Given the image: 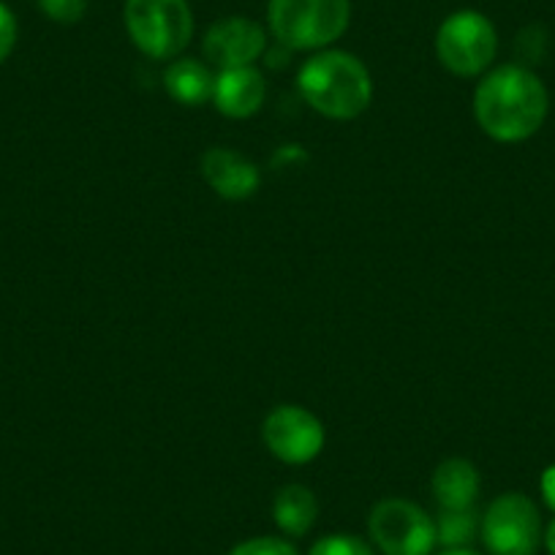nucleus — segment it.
Segmentation results:
<instances>
[{"label":"nucleus","instance_id":"f257e3e1","mask_svg":"<svg viewBox=\"0 0 555 555\" xmlns=\"http://www.w3.org/2000/svg\"><path fill=\"white\" fill-rule=\"evenodd\" d=\"M550 95L542 79L526 66L506 63L485 74L474 90V117L495 142H526L544 126Z\"/></svg>","mask_w":555,"mask_h":555},{"label":"nucleus","instance_id":"f03ea898","mask_svg":"<svg viewBox=\"0 0 555 555\" xmlns=\"http://www.w3.org/2000/svg\"><path fill=\"white\" fill-rule=\"evenodd\" d=\"M302 99L330 120H354L371 106L373 79L360 57L340 50H322L308 57L297 74Z\"/></svg>","mask_w":555,"mask_h":555},{"label":"nucleus","instance_id":"7ed1b4c3","mask_svg":"<svg viewBox=\"0 0 555 555\" xmlns=\"http://www.w3.org/2000/svg\"><path fill=\"white\" fill-rule=\"evenodd\" d=\"M349 0H267V23L286 50H324L349 28Z\"/></svg>","mask_w":555,"mask_h":555},{"label":"nucleus","instance_id":"20e7f679","mask_svg":"<svg viewBox=\"0 0 555 555\" xmlns=\"http://www.w3.org/2000/svg\"><path fill=\"white\" fill-rule=\"evenodd\" d=\"M126 30L137 50L153 61H172L194 36L189 0H126Z\"/></svg>","mask_w":555,"mask_h":555},{"label":"nucleus","instance_id":"39448f33","mask_svg":"<svg viewBox=\"0 0 555 555\" xmlns=\"http://www.w3.org/2000/svg\"><path fill=\"white\" fill-rule=\"evenodd\" d=\"M499 52V34L485 14L455 12L441 23L436 34V55L441 66L455 77H479L488 72Z\"/></svg>","mask_w":555,"mask_h":555},{"label":"nucleus","instance_id":"423d86ee","mask_svg":"<svg viewBox=\"0 0 555 555\" xmlns=\"http://www.w3.org/2000/svg\"><path fill=\"white\" fill-rule=\"evenodd\" d=\"M479 533L490 555H537L542 544V515L522 493H504L488 506Z\"/></svg>","mask_w":555,"mask_h":555},{"label":"nucleus","instance_id":"0eeeda50","mask_svg":"<svg viewBox=\"0 0 555 555\" xmlns=\"http://www.w3.org/2000/svg\"><path fill=\"white\" fill-rule=\"evenodd\" d=\"M373 544L384 555H430L436 542V520L405 499H384L367 520Z\"/></svg>","mask_w":555,"mask_h":555},{"label":"nucleus","instance_id":"6e6552de","mask_svg":"<svg viewBox=\"0 0 555 555\" xmlns=\"http://www.w3.org/2000/svg\"><path fill=\"white\" fill-rule=\"evenodd\" d=\"M261 439L278 461L306 466L324 450V425L302 405H275L261 425Z\"/></svg>","mask_w":555,"mask_h":555},{"label":"nucleus","instance_id":"1a4fd4ad","mask_svg":"<svg viewBox=\"0 0 555 555\" xmlns=\"http://www.w3.org/2000/svg\"><path fill=\"white\" fill-rule=\"evenodd\" d=\"M205 57L216 68H243L254 66L267 50V34L256 20L227 17L210 25L202 41Z\"/></svg>","mask_w":555,"mask_h":555},{"label":"nucleus","instance_id":"9d476101","mask_svg":"<svg viewBox=\"0 0 555 555\" xmlns=\"http://www.w3.org/2000/svg\"><path fill=\"white\" fill-rule=\"evenodd\" d=\"M202 178L221 199L229 202L248 199L261 183L256 164L229 147H210L202 156Z\"/></svg>","mask_w":555,"mask_h":555},{"label":"nucleus","instance_id":"9b49d317","mask_svg":"<svg viewBox=\"0 0 555 555\" xmlns=\"http://www.w3.org/2000/svg\"><path fill=\"white\" fill-rule=\"evenodd\" d=\"M264 99L267 82L254 66L227 68V72L218 74L216 85H212V104L221 115L232 117V120H245V117L256 115Z\"/></svg>","mask_w":555,"mask_h":555},{"label":"nucleus","instance_id":"f8f14e48","mask_svg":"<svg viewBox=\"0 0 555 555\" xmlns=\"http://www.w3.org/2000/svg\"><path fill=\"white\" fill-rule=\"evenodd\" d=\"M436 501L441 509H472L477 504L479 488L482 479L474 463L463 461V457H450V461L439 463L430 479Z\"/></svg>","mask_w":555,"mask_h":555},{"label":"nucleus","instance_id":"ddd939ff","mask_svg":"<svg viewBox=\"0 0 555 555\" xmlns=\"http://www.w3.org/2000/svg\"><path fill=\"white\" fill-rule=\"evenodd\" d=\"M319 517V501L306 485H286L272 501V520L286 537H306Z\"/></svg>","mask_w":555,"mask_h":555},{"label":"nucleus","instance_id":"4468645a","mask_svg":"<svg viewBox=\"0 0 555 555\" xmlns=\"http://www.w3.org/2000/svg\"><path fill=\"white\" fill-rule=\"evenodd\" d=\"M212 85H216V77L210 68L191 57H178L164 74V88L183 106L207 104L212 99Z\"/></svg>","mask_w":555,"mask_h":555},{"label":"nucleus","instance_id":"2eb2a0df","mask_svg":"<svg viewBox=\"0 0 555 555\" xmlns=\"http://www.w3.org/2000/svg\"><path fill=\"white\" fill-rule=\"evenodd\" d=\"M479 531L477 512L472 509H441L439 520H436V542L444 544L447 550L468 547Z\"/></svg>","mask_w":555,"mask_h":555},{"label":"nucleus","instance_id":"dca6fc26","mask_svg":"<svg viewBox=\"0 0 555 555\" xmlns=\"http://www.w3.org/2000/svg\"><path fill=\"white\" fill-rule=\"evenodd\" d=\"M308 555H376L365 539L354 537V533H330V537L319 539Z\"/></svg>","mask_w":555,"mask_h":555},{"label":"nucleus","instance_id":"f3484780","mask_svg":"<svg viewBox=\"0 0 555 555\" xmlns=\"http://www.w3.org/2000/svg\"><path fill=\"white\" fill-rule=\"evenodd\" d=\"M47 20L57 25H77L88 12V0H36Z\"/></svg>","mask_w":555,"mask_h":555},{"label":"nucleus","instance_id":"a211bd4d","mask_svg":"<svg viewBox=\"0 0 555 555\" xmlns=\"http://www.w3.org/2000/svg\"><path fill=\"white\" fill-rule=\"evenodd\" d=\"M227 555H300L295 544L278 537H256L234 544Z\"/></svg>","mask_w":555,"mask_h":555},{"label":"nucleus","instance_id":"6ab92c4d","mask_svg":"<svg viewBox=\"0 0 555 555\" xmlns=\"http://www.w3.org/2000/svg\"><path fill=\"white\" fill-rule=\"evenodd\" d=\"M17 17H14L12 9L0 0V63H7L12 57L14 47H17Z\"/></svg>","mask_w":555,"mask_h":555},{"label":"nucleus","instance_id":"aec40b11","mask_svg":"<svg viewBox=\"0 0 555 555\" xmlns=\"http://www.w3.org/2000/svg\"><path fill=\"white\" fill-rule=\"evenodd\" d=\"M539 490H542V501L547 504V509L555 512V466H547L539 479Z\"/></svg>","mask_w":555,"mask_h":555},{"label":"nucleus","instance_id":"412c9836","mask_svg":"<svg viewBox=\"0 0 555 555\" xmlns=\"http://www.w3.org/2000/svg\"><path fill=\"white\" fill-rule=\"evenodd\" d=\"M544 544H547V553L555 555V520L550 522L547 531H544Z\"/></svg>","mask_w":555,"mask_h":555},{"label":"nucleus","instance_id":"4be33fe9","mask_svg":"<svg viewBox=\"0 0 555 555\" xmlns=\"http://www.w3.org/2000/svg\"><path fill=\"white\" fill-rule=\"evenodd\" d=\"M441 555H482V553H477V550L472 547H455V550H444Z\"/></svg>","mask_w":555,"mask_h":555}]
</instances>
